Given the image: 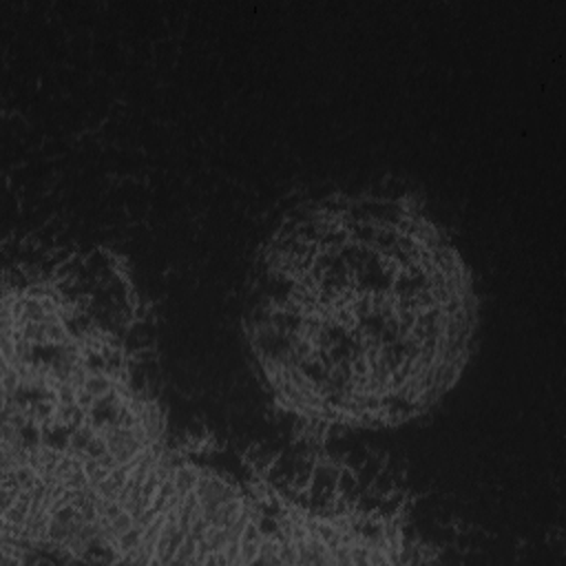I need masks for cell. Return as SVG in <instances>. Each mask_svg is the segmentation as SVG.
<instances>
[{"instance_id":"1","label":"cell","mask_w":566,"mask_h":566,"mask_svg":"<svg viewBox=\"0 0 566 566\" xmlns=\"http://www.w3.org/2000/svg\"><path fill=\"white\" fill-rule=\"evenodd\" d=\"M279 396L303 413L394 422L429 405L467 354V272L405 201L332 197L268 248L250 314Z\"/></svg>"}]
</instances>
